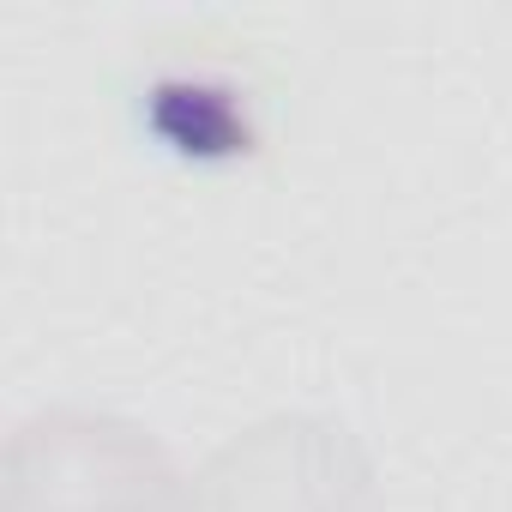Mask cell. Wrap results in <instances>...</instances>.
<instances>
[{
	"label": "cell",
	"mask_w": 512,
	"mask_h": 512,
	"mask_svg": "<svg viewBox=\"0 0 512 512\" xmlns=\"http://www.w3.org/2000/svg\"><path fill=\"white\" fill-rule=\"evenodd\" d=\"M7 512H193V488L133 416L49 404L7 440Z\"/></svg>",
	"instance_id": "obj_1"
},
{
	"label": "cell",
	"mask_w": 512,
	"mask_h": 512,
	"mask_svg": "<svg viewBox=\"0 0 512 512\" xmlns=\"http://www.w3.org/2000/svg\"><path fill=\"white\" fill-rule=\"evenodd\" d=\"M193 512H380V476L350 422L272 410L199 464Z\"/></svg>",
	"instance_id": "obj_2"
}]
</instances>
